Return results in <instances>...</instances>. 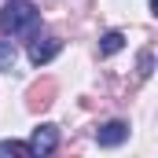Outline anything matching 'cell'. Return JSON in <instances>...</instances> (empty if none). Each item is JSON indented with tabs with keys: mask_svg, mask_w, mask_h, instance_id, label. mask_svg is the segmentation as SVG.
Here are the masks:
<instances>
[{
	"mask_svg": "<svg viewBox=\"0 0 158 158\" xmlns=\"http://www.w3.org/2000/svg\"><path fill=\"white\" fill-rule=\"evenodd\" d=\"M151 66H155L151 52H140V77H151Z\"/></svg>",
	"mask_w": 158,
	"mask_h": 158,
	"instance_id": "8",
	"label": "cell"
},
{
	"mask_svg": "<svg viewBox=\"0 0 158 158\" xmlns=\"http://www.w3.org/2000/svg\"><path fill=\"white\" fill-rule=\"evenodd\" d=\"M125 140H129V125H125V121H107V125L96 129V143H99V147H118Z\"/></svg>",
	"mask_w": 158,
	"mask_h": 158,
	"instance_id": "4",
	"label": "cell"
},
{
	"mask_svg": "<svg viewBox=\"0 0 158 158\" xmlns=\"http://www.w3.org/2000/svg\"><path fill=\"white\" fill-rule=\"evenodd\" d=\"M30 63L33 66H44V63H52L59 52H63V40L52 37V33H33V40H30Z\"/></svg>",
	"mask_w": 158,
	"mask_h": 158,
	"instance_id": "2",
	"label": "cell"
},
{
	"mask_svg": "<svg viewBox=\"0 0 158 158\" xmlns=\"http://www.w3.org/2000/svg\"><path fill=\"white\" fill-rule=\"evenodd\" d=\"M121 48H125V33H118V30L103 33V40H99V55H114V52H121Z\"/></svg>",
	"mask_w": 158,
	"mask_h": 158,
	"instance_id": "6",
	"label": "cell"
},
{
	"mask_svg": "<svg viewBox=\"0 0 158 158\" xmlns=\"http://www.w3.org/2000/svg\"><path fill=\"white\" fill-rule=\"evenodd\" d=\"M40 11L30 0H7L0 7V33L4 37H19V33H33L37 30Z\"/></svg>",
	"mask_w": 158,
	"mask_h": 158,
	"instance_id": "1",
	"label": "cell"
},
{
	"mask_svg": "<svg viewBox=\"0 0 158 158\" xmlns=\"http://www.w3.org/2000/svg\"><path fill=\"white\" fill-rule=\"evenodd\" d=\"M0 158H33V155H30V143H19V140H0Z\"/></svg>",
	"mask_w": 158,
	"mask_h": 158,
	"instance_id": "5",
	"label": "cell"
},
{
	"mask_svg": "<svg viewBox=\"0 0 158 158\" xmlns=\"http://www.w3.org/2000/svg\"><path fill=\"white\" fill-rule=\"evenodd\" d=\"M15 59H19V48H15V40H0V70H15Z\"/></svg>",
	"mask_w": 158,
	"mask_h": 158,
	"instance_id": "7",
	"label": "cell"
},
{
	"mask_svg": "<svg viewBox=\"0 0 158 158\" xmlns=\"http://www.w3.org/2000/svg\"><path fill=\"white\" fill-rule=\"evenodd\" d=\"M55 147H59V129L55 125H37L33 136H30V155L44 158V155H52Z\"/></svg>",
	"mask_w": 158,
	"mask_h": 158,
	"instance_id": "3",
	"label": "cell"
}]
</instances>
